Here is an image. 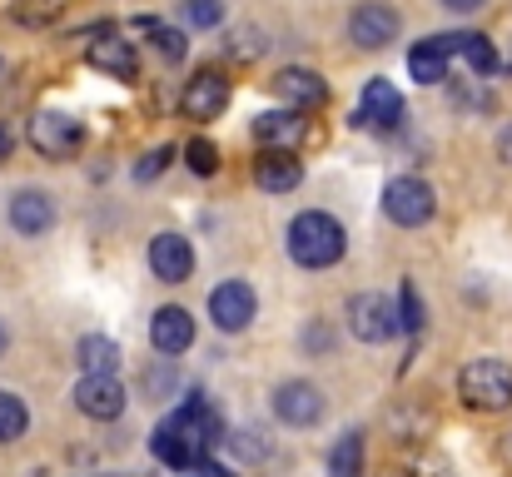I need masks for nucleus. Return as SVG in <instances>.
<instances>
[{
    "label": "nucleus",
    "instance_id": "obj_1",
    "mask_svg": "<svg viewBox=\"0 0 512 477\" xmlns=\"http://www.w3.org/2000/svg\"><path fill=\"white\" fill-rule=\"evenodd\" d=\"M343 244H348V239H343L334 214L309 209V214H299V219L289 224V259L304 264V269H329V264H339Z\"/></svg>",
    "mask_w": 512,
    "mask_h": 477
},
{
    "label": "nucleus",
    "instance_id": "obj_2",
    "mask_svg": "<svg viewBox=\"0 0 512 477\" xmlns=\"http://www.w3.org/2000/svg\"><path fill=\"white\" fill-rule=\"evenodd\" d=\"M458 393L478 413H503L512 408V368L503 358H478L458 373Z\"/></svg>",
    "mask_w": 512,
    "mask_h": 477
},
{
    "label": "nucleus",
    "instance_id": "obj_3",
    "mask_svg": "<svg viewBox=\"0 0 512 477\" xmlns=\"http://www.w3.org/2000/svg\"><path fill=\"white\" fill-rule=\"evenodd\" d=\"M170 423L179 428V433H184V443L194 448V458H204V453H209V448H214V443L224 438V418L214 413V403H209V398H204L199 388H189L184 408L174 413Z\"/></svg>",
    "mask_w": 512,
    "mask_h": 477
},
{
    "label": "nucleus",
    "instance_id": "obj_4",
    "mask_svg": "<svg viewBox=\"0 0 512 477\" xmlns=\"http://www.w3.org/2000/svg\"><path fill=\"white\" fill-rule=\"evenodd\" d=\"M433 189L423 184V179H413V174H403V179H393L388 189H383V214L393 219V224H403V229H418V224H428L433 219Z\"/></svg>",
    "mask_w": 512,
    "mask_h": 477
},
{
    "label": "nucleus",
    "instance_id": "obj_5",
    "mask_svg": "<svg viewBox=\"0 0 512 477\" xmlns=\"http://www.w3.org/2000/svg\"><path fill=\"white\" fill-rule=\"evenodd\" d=\"M75 408H80L85 418H95V423H115V418L125 413V388H120V378H115V373H85V378L75 383Z\"/></svg>",
    "mask_w": 512,
    "mask_h": 477
},
{
    "label": "nucleus",
    "instance_id": "obj_6",
    "mask_svg": "<svg viewBox=\"0 0 512 477\" xmlns=\"http://www.w3.org/2000/svg\"><path fill=\"white\" fill-rule=\"evenodd\" d=\"M80 140H85L80 120H70V115H60V110H40V115L30 120V145L45 159H70L80 150Z\"/></svg>",
    "mask_w": 512,
    "mask_h": 477
},
{
    "label": "nucleus",
    "instance_id": "obj_7",
    "mask_svg": "<svg viewBox=\"0 0 512 477\" xmlns=\"http://www.w3.org/2000/svg\"><path fill=\"white\" fill-rule=\"evenodd\" d=\"M398 30H403V20H398V10L383 5V0H363V5L353 10V20H348V35H353L358 50H383L388 40H398Z\"/></svg>",
    "mask_w": 512,
    "mask_h": 477
},
{
    "label": "nucleus",
    "instance_id": "obj_8",
    "mask_svg": "<svg viewBox=\"0 0 512 477\" xmlns=\"http://www.w3.org/2000/svg\"><path fill=\"white\" fill-rule=\"evenodd\" d=\"M348 328H353V338H363V343H388V338L398 333L393 299H383V294H358V299L348 304Z\"/></svg>",
    "mask_w": 512,
    "mask_h": 477
},
{
    "label": "nucleus",
    "instance_id": "obj_9",
    "mask_svg": "<svg viewBox=\"0 0 512 477\" xmlns=\"http://www.w3.org/2000/svg\"><path fill=\"white\" fill-rule=\"evenodd\" d=\"M254 309H259V299H254V289L239 284V279H229V284H219V289L209 294V318H214L219 333H244V328L254 323Z\"/></svg>",
    "mask_w": 512,
    "mask_h": 477
},
{
    "label": "nucleus",
    "instance_id": "obj_10",
    "mask_svg": "<svg viewBox=\"0 0 512 477\" xmlns=\"http://www.w3.org/2000/svg\"><path fill=\"white\" fill-rule=\"evenodd\" d=\"M254 140L264 150H299L309 140V120H304V110H264L254 120Z\"/></svg>",
    "mask_w": 512,
    "mask_h": 477
},
{
    "label": "nucleus",
    "instance_id": "obj_11",
    "mask_svg": "<svg viewBox=\"0 0 512 477\" xmlns=\"http://www.w3.org/2000/svg\"><path fill=\"white\" fill-rule=\"evenodd\" d=\"M229 105V80L219 70H194V80L184 85V115L189 120H214Z\"/></svg>",
    "mask_w": 512,
    "mask_h": 477
},
{
    "label": "nucleus",
    "instance_id": "obj_12",
    "mask_svg": "<svg viewBox=\"0 0 512 477\" xmlns=\"http://www.w3.org/2000/svg\"><path fill=\"white\" fill-rule=\"evenodd\" d=\"M274 413L289 423V428H314L319 418H324V393L314 388V383H284L279 393H274Z\"/></svg>",
    "mask_w": 512,
    "mask_h": 477
},
{
    "label": "nucleus",
    "instance_id": "obj_13",
    "mask_svg": "<svg viewBox=\"0 0 512 477\" xmlns=\"http://www.w3.org/2000/svg\"><path fill=\"white\" fill-rule=\"evenodd\" d=\"M274 95H279L289 110H319V105L329 100V85H324L314 70L289 65V70H279V75H274Z\"/></svg>",
    "mask_w": 512,
    "mask_h": 477
},
{
    "label": "nucleus",
    "instance_id": "obj_14",
    "mask_svg": "<svg viewBox=\"0 0 512 477\" xmlns=\"http://www.w3.org/2000/svg\"><path fill=\"white\" fill-rule=\"evenodd\" d=\"M150 269H155V279H165V284H184V279L194 274V249H189V239H184V234H155V244H150Z\"/></svg>",
    "mask_w": 512,
    "mask_h": 477
},
{
    "label": "nucleus",
    "instance_id": "obj_15",
    "mask_svg": "<svg viewBox=\"0 0 512 477\" xmlns=\"http://www.w3.org/2000/svg\"><path fill=\"white\" fill-rule=\"evenodd\" d=\"M458 40H463V35H433V40L413 45V50H408V70H413V80H418V85H438V80H448V55L458 50Z\"/></svg>",
    "mask_w": 512,
    "mask_h": 477
},
{
    "label": "nucleus",
    "instance_id": "obj_16",
    "mask_svg": "<svg viewBox=\"0 0 512 477\" xmlns=\"http://www.w3.org/2000/svg\"><path fill=\"white\" fill-rule=\"evenodd\" d=\"M403 120V95L388 85V80H368L363 90V105L353 115V125H378V130H393Z\"/></svg>",
    "mask_w": 512,
    "mask_h": 477
},
{
    "label": "nucleus",
    "instance_id": "obj_17",
    "mask_svg": "<svg viewBox=\"0 0 512 477\" xmlns=\"http://www.w3.org/2000/svg\"><path fill=\"white\" fill-rule=\"evenodd\" d=\"M254 179H259L264 189H274V194H289V189H299V179H304V159L294 155V150H259Z\"/></svg>",
    "mask_w": 512,
    "mask_h": 477
},
{
    "label": "nucleus",
    "instance_id": "obj_18",
    "mask_svg": "<svg viewBox=\"0 0 512 477\" xmlns=\"http://www.w3.org/2000/svg\"><path fill=\"white\" fill-rule=\"evenodd\" d=\"M10 224H15L25 239L45 234V229L55 224V199H50L45 189H20V194L10 199Z\"/></svg>",
    "mask_w": 512,
    "mask_h": 477
},
{
    "label": "nucleus",
    "instance_id": "obj_19",
    "mask_svg": "<svg viewBox=\"0 0 512 477\" xmlns=\"http://www.w3.org/2000/svg\"><path fill=\"white\" fill-rule=\"evenodd\" d=\"M150 338H155L160 353H184V348L194 343V318H189V309L165 304L160 314L150 318Z\"/></svg>",
    "mask_w": 512,
    "mask_h": 477
},
{
    "label": "nucleus",
    "instance_id": "obj_20",
    "mask_svg": "<svg viewBox=\"0 0 512 477\" xmlns=\"http://www.w3.org/2000/svg\"><path fill=\"white\" fill-rule=\"evenodd\" d=\"M90 65L105 70V75H115V80H135V70H140L135 45L120 40V35H100V40H90Z\"/></svg>",
    "mask_w": 512,
    "mask_h": 477
},
{
    "label": "nucleus",
    "instance_id": "obj_21",
    "mask_svg": "<svg viewBox=\"0 0 512 477\" xmlns=\"http://www.w3.org/2000/svg\"><path fill=\"white\" fill-rule=\"evenodd\" d=\"M75 358H80L85 373H115V368H120V343L105 338V333H90V338H80Z\"/></svg>",
    "mask_w": 512,
    "mask_h": 477
},
{
    "label": "nucleus",
    "instance_id": "obj_22",
    "mask_svg": "<svg viewBox=\"0 0 512 477\" xmlns=\"http://www.w3.org/2000/svg\"><path fill=\"white\" fill-rule=\"evenodd\" d=\"M155 458H160V463H170V468H184V463H194V448L184 443V433L174 428L170 418H165V423L155 428Z\"/></svg>",
    "mask_w": 512,
    "mask_h": 477
},
{
    "label": "nucleus",
    "instance_id": "obj_23",
    "mask_svg": "<svg viewBox=\"0 0 512 477\" xmlns=\"http://www.w3.org/2000/svg\"><path fill=\"white\" fill-rule=\"evenodd\" d=\"M329 477H363V438H358V433H348L339 448H334Z\"/></svg>",
    "mask_w": 512,
    "mask_h": 477
},
{
    "label": "nucleus",
    "instance_id": "obj_24",
    "mask_svg": "<svg viewBox=\"0 0 512 477\" xmlns=\"http://www.w3.org/2000/svg\"><path fill=\"white\" fill-rule=\"evenodd\" d=\"M25 428H30V413H25V403H20L15 393H5V388H0V443H15Z\"/></svg>",
    "mask_w": 512,
    "mask_h": 477
},
{
    "label": "nucleus",
    "instance_id": "obj_25",
    "mask_svg": "<svg viewBox=\"0 0 512 477\" xmlns=\"http://www.w3.org/2000/svg\"><path fill=\"white\" fill-rule=\"evenodd\" d=\"M398 328L403 333H423V323H428V314H423V299H418V284H403V294H398Z\"/></svg>",
    "mask_w": 512,
    "mask_h": 477
},
{
    "label": "nucleus",
    "instance_id": "obj_26",
    "mask_svg": "<svg viewBox=\"0 0 512 477\" xmlns=\"http://www.w3.org/2000/svg\"><path fill=\"white\" fill-rule=\"evenodd\" d=\"M458 50L468 55V65H473L478 75H493V70H498V50L488 45V35H463Z\"/></svg>",
    "mask_w": 512,
    "mask_h": 477
},
{
    "label": "nucleus",
    "instance_id": "obj_27",
    "mask_svg": "<svg viewBox=\"0 0 512 477\" xmlns=\"http://www.w3.org/2000/svg\"><path fill=\"white\" fill-rule=\"evenodd\" d=\"M10 15H15L20 25H45V20L60 15V0H15Z\"/></svg>",
    "mask_w": 512,
    "mask_h": 477
},
{
    "label": "nucleus",
    "instance_id": "obj_28",
    "mask_svg": "<svg viewBox=\"0 0 512 477\" xmlns=\"http://www.w3.org/2000/svg\"><path fill=\"white\" fill-rule=\"evenodd\" d=\"M184 20L199 25V30H209V25L224 20V0H184Z\"/></svg>",
    "mask_w": 512,
    "mask_h": 477
},
{
    "label": "nucleus",
    "instance_id": "obj_29",
    "mask_svg": "<svg viewBox=\"0 0 512 477\" xmlns=\"http://www.w3.org/2000/svg\"><path fill=\"white\" fill-rule=\"evenodd\" d=\"M184 164H189L194 174H214V169H219V150H214L209 140H189V145H184Z\"/></svg>",
    "mask_w": 512,
    "mask_h": 477
},
{
    "label": "nucleus",
    "instance_id": "obj_30",
    "mask_svg": "<svg viewBox=\"0 0 512 477\" xmlns=\"http://www.w3.org/2000/svg\"><path fill=\"white\" fill-rule=\"evenodd\" d=\"M150 35H155V50H160L165 60H179V55H184V45H189L179 30H165V25H150Z\"/></svg>",
    "mask_w": 512,
    "mask_h": 477
},
{
    "label": "nucleus",
    "instance_id": "obj_31",
    "mask_svg": "<svg viewBox=\"0 0 512 477\" xmlns=\"http://www.w3.org/2000/svg\"><path fill=\"white\" fill-rule=\"evenodd\" d=\"M170 159H174V150H150V155L135 164V179H160L170 169Z\"/></svg>",
    "mask_w": 512,
    "mask_h": 477
},
{
    "label": "nucleus",
    "instance_id": "obj_32",
    "mask_svg": "<svg viewBox=\"0 0 512 477\" xmlns=\"http://www.w3.org/2000/svg\"><path fill=\"white\" fill-rule=\"evenodd\" d=\"M140 383H145V398H170L174 373L170 368H155V373H140Z\"/></svg>",
    "mask_w": 512,
    "mask_h": 477
},
{
    "label": "nucleus",
    "instance_id": "obj_33",
    "mask_svg": "<svg viewBox=\"0 0 512 477\" xmlns=\"http://www.w3.org/2000/svg\"><path fill=\"white\" fill-rule=\"evenodd\" d=\"M234 448H239L244 458H269V443H259V433H249V428L234 433Z\"/></svg>",
    "mask_w": 512,
    "mask_h": 477
},
{
    "label": "nucleus",
    "instance_id": "obj_34",
    "mask_svg": "<svg viewBox=\"0 0 512 477\" xmlns=\"http://www.w3.org/2000/svg\"><path fill=\"white\" fill-rule=\"evenodd\" d=\"M179 477H234V473H224V468H214V463L194 458V463H184V468H179Z\"/></svg>",
    "mask_w": 512,
    "mask_h": 477
},
{
    "label": "nucleus",
    "instance_id": "obj_35",
    "mask_svg": "<svg viewBox=\"0 0 512 477\" xmlns=\"http://www.w3.org/2000/svg\"><path fill=\"white\" fill-rule=\"evenodd\" d=\"M498 155H503V159H508V164H512V125H508V130H503V135H498Z\"/></svg>",
    "mask_w": 512,
    "mask_h": 477
},
{
    "label": "nucleus",
    "instance_id": "obj_36",
    "mask_svg": "<svg viewBox=\"0 0 512 477\" xmlns=\"http://www.w3.org/2000/svg\"><path fill=\"white\" fill-rule=\"evenodd\" d=\"M443 5H448V10H463V15H468V10H483V0H443Z\"/></svg>",
    "mask_w": 512,
    "mask_h": 477
},
{
    "label": "nucleus",
    "instance_id": "obj_37",
    "mask_svg": "<svg viewBox=\"0 0 512 477\" xmlns=\"http://www.w3.org/2000/svg\"><path fill=\"white\" fill-rule=\"evenodd\" d=\"M10 155V125H0V159Z\"/></svg>",
    "mask_w": 512,
    "mask_h": 477
},
{
    "label": "nucleus",
    "instance_id": "obj_38",
    "mask_svg": "<svg viewBox=\"0 0 512 477\" xmlns=\"http://www.w3.org/2000/svg\"><path fill=\"white\" fill-rule=\"evenodd\" d=\"M5 343H10V333H5V323H0V353H5Z\"/></svg>",
    "mask_w": 512,
    "mask_h": 477
},
{
    "label": "nucleus",
    "instance_id": "obj_39",
    "mask_svg": "<svg viewBox=\"0 0 512 477\" xmlns=\"http://www.w3.org/2000/svg\"><path fill=\"white\" fill-rule=\"evenodd\" d=\"M383 477H408V473H383Z\"/></svg>",
    "mask_w": 512,
    "mask_h": 477
}]
</instances>
